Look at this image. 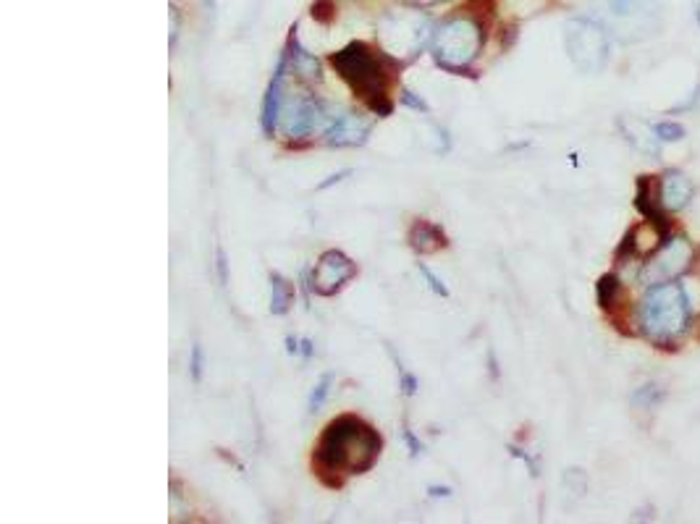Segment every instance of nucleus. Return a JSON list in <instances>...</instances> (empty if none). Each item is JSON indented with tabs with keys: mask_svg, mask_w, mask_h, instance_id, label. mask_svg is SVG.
Masks as SVG:
<instances>
[{
	"mask_svg": "<svg viewBox=\"0 0 700 524\" xmlns=\"http://www.w3.org/2000/svg\"><path fill=\"white\" fill-rule=\"evenodd\" d=\"M693 318V302L677 281L653 283L638 302L640 333L659 349H680Z\"/></svg>",
	"mask_w": 700,
	"mask_h": 524,
	"instance_id": "nucleus-1",
	"label": "nucleus"
},
{
	"mask_svg": "<svg viewBox=\"0 0 700 524\" xmlns=\"http://www.w3.org/2000/svg\"><path fill=\"white\" fill-rule=\"evenodd\" d=\"M381 456V435L360 417H339L320 435L315 462L323 472L362 475Z\"/></svg>",
	"mask_w": 700,
	"mask_h": 524,
	"instance_id": "nucleus-2",
	"label": "nucleus"
},
{
	"mask_svg": "<svg viewBox=\"0 0 700 524\" xmlns=\"http://www.w3.org/2000/svg\"><path fill=\"white\" fill-rule=\"evenodd\" d=\"M331 63L341 79L352 87L354 95H360L375 113L389 116V69L381 56H375L373 50L362 42H352L349 48L336 53Z\"/></svg>",
	"mask_w": 700,
	"mask_h": 524,
	"instance_id": "nucleus-3",
	"label": "nucleus"
},
{
	"mask_svg": "<svg viewBox=\"0 0 700 524\" xmlns=\"http://www.w3.org/2000/svg\"><path fill=\"white\" fill-rule=\"evenodd\" d=\"M483 42H486V32L480 27V21L472 16H457V19L444 21L433 35V58L444 69L465 71L480 56Z\"/></svg>",
	"mask_w": 700,
	"mask_h": 524,
	"instance_id": "nucleus-4",
	"label": "nucleus"
},
{
	"mask_svg": "<svg viewBox=\"0 0 700 524\" xmlns=\"http://www.w3.org/2000/svg\"><path fill=\"white\" fill-rule=\"evenodd\" d=\"M564 48L580 74H601L611 58V37L601 21L575 16L564 27Z\"/></svg>",
	"mask_w": 700,
	"mask_h": 524,
	"instance_id": "nucleus-5",
	"label": "nucleus"
},
{
	"mask_svg": "<svg viewBox=\"0 0 700 524\" xmlns=\"http://www.w3.org/2000/svg\"><path fill=\"white\" fill-rule=\"evenodd\" d=\"M695 260V247L690 244L685 234H669L659 247L653 249L648 262L643 265V278L645 286H653V283H666L677 281L680 276H685L687 270L693 268Z\"/></svg>",
	"mask_w": 700,
	"mask_h": 524,
	"instance_id": "nucleus-6",
	"label": "nucleus"
},
{
	"mask_svg": "<svg viewBox=\"0 0 700 524\" xmlns=\"http://www.w3.org/2000/svg\"><path fill=\"white\" fill-rule=\"evenodd\" d=\"M430 24L417 11H394L381 24V45L389 56H417L430 37Z\"/></svg>",
	"mask_w": 700,
	"mask_h": 524,
	"instance_id": "nucleus-7",
	"label": "nucleus"
},
{
	"mask_svg": "<svg viewBox=\"0 0 700 524\" xmlns=\"http://www.w3.org/2000/svg\"><path fill=\"white\" fill-rule=\"evenodd\" d=\"M354 276H357V265L339 249H328L326 255L318 260V265L312 268V289L320 297H333Z\"/></svg>",
	"mask_w": 700,
	"mask_h": 524,
	"instance_id": "nucleus-8",
	"label": "nucleus"
},
{
	"mask_svg": "<svg viewBox=\"0 0 700 524\" xmlns=\"http://www.w3.org/2000/svg\"><path fill=\"white\" fill-rule=\"evenodd\" d=\"M609 16L619 32H632V40L648 37L656 29V0H609Z\"/></svg>",
	"mask_w": 700,
	"mask_h": 524,
	"instance_id": "nucleus-9",
	"label": "nucleus"
},
{
	"mask_svg": "<svg viewBox=\"0 0 700 524\" xmlns=\"http://www.w3.org/2000/svg\"><path fill=\"white\" fill-rule=\"evenodd\" d=\"M635 207L645 218V223H651L661 236L672 234V221L666 218L664 202H661V179L640 176L638 187H635Z\"/></svg>",
	"mask_w": 700,
	"mask_h": 524,
	"instance_id": "nucleus-10",
	"label": "nucleus"
},
{
	"mask_svg": "<svg viewBox=\"0 0 700 524\" xmlns=\"http://www.w3.org/2000/svg\"><path fill=\"white\" fill-rule=\"evenodd\" d=\"M370 124L357 113L333 116L326 126V142L331 147H357L368 142Z\"/></svg>",
	"mask_w": 700,
	"mask_h": 524,
	"instance_id": "nucleus-11",
	"label": "nucleus"
},
{
	"mask_svg": "<svg viewBox=\"0 0 700 524\" xmlns=\"http://www.w3.org/2000/svg\"><path fill=\"white\" fill-rule=\"evenodd\" d=\"M323 124H326V111H323V105H320L318 100H312V97H302V100L294 103L289 116H286L284 131H286V137L299 139V137H307L310 131H315Z\"/></svg>",
	"mask_w": 700,
	"mask_h": 524,
	"instance_id": "nucleus-12",
	"label": "nucleus"
},
{
	"mask_svg": "<svg viewBox=\"0 0 700 524\" xmlns=\"http://www.w3.org/2000/svg\"><path fill=\"white\" fill-rule=\"evenodd\" d=\"M695 197V184L682 171H666L661 176V202L666 210L680 213Z\"/></svg>",
	"mask_w": 700,
	"mask_h": 524,
	"instance_id": "nucleus-13",
	"label": "nucleus"
},
{
	"mask_svg": "<svg viewBox=\"0 0 700 524\" xmlns=\"http://www.w3.org/2000/svg\"><path fill=\"white\" fill-rule=\"evenodd\" d=\"M617 126L624 134V139H627L635 150L645 152V155H659V137L653 134V126L643 124V121H638V118H627V116L619 118Z\"/></svg>",
	"mask_w": 700,
	"mask_h": 524,
	"instance_id": "nucleus-14",
	"label": "nucleus"
},
{
	"mask_svg": "<svg viewBox=\"0 0 700 524\" xmlns=\"http://www.w3.org/2000/svg\"><path fill=\"white\" fill-rule=\"evenodd\" d=\"M284 71H286V58L281 56L276 74H273L271 84H268V92H265V100H263V131L265 134H273V129H276V124H278V116H281V84H284Z\"/></svg>",
	"mask_w": 700,
	"mask_h": 524,
	"instance_id": "nucleus-15",
	"label": "nucleus"
},
{
	"mask_svg": "<svg viewBox=\"0 0 700 524\" xmlns=\"http://www.w3.org/2000/svg\"><path fill=\"white\" fill-rule=\"evenodd\" d=\"M409 244H412V249L420 252V255H430V252H438L441 247H446V236L444 231L438 226H433V223L417 221L415 226H412V231H409Z\"/></svg>",
	"mask_w": 700,
	"mask_h": 524,
	"instance_id": "nucleus-16",
	"label": "nucleus"
},
{
	"mask_svg": "<svg viewBox=\"0 0 700 524\" xmlns=\"http://www.w3.org/2000/svg\"><path fill=\"white\" fill-rule=\"evenodd\" d=\"M596 297L598 307L603 312H617L624 302V283L619 281L617 273H606V276L598 278L596 283Z\"/></svg>",
	"mask_w": 700,
	"mask_h": 524,
	"instance_id": "nucleus-17",
	"label": "nucleus"
},
{
	"mask_svg": "<svg viewBox=\"0 0 700 524\" xmlns=\"http://www.w3.org/2000/svg\"><path fill=\"white\" fill-rule=\"evenodd\" d=\"M294 302V286L284 276L273 273L271 276V312L273 315H286Z\"/></svg>",
	"mask_w": 700,
	"mask_h": 524,
	"instance_id": "nucleus-18",
	"label": "nucleus"
},
{
	"mask_svg": "<svg viewBox=\"0 0 700 524\" xmlns=\"http://www.w3.org/2000/svg\"><path fill=\"white\" fill-rule=\"evenodd\" d=\"M664 388L659 386V383H645V386H640L638 391L632 393V404L640 409H656L664 401Z\"/></svg>",
	"mask_w": 700,
	"mask_h": 524,
	"instance_id": "nucleus-19",
	"label": "nucleus"
},
{
	"mask_svg": "<svg viewBox=\"0 0 700 524\" xmlns=\"http://www.w3.org/2000/svg\"><path fill=\"white\" fill-rule=\"evenodd\" d=\"M286 56L292 58V69L297 71V74L318 76V61H315L312 56H307L305 50L299 48V45H294V53H286Z\"/></svg>",
	"mask_w": 700,
	"mask_h": 524,
	"instance_id": "nucleus-20",
	"label": "nucleus"
},
{
	"mask_svg": "<svg viewBox=\"0 0 700 524\" xmlns=\"http://www.w3.org/2000/svg\"><path fill=\"white\" fill-rule=\"evenodd\" d=\"M653 134L659 137V142H682L685 139V126L677 124V121H659V124H653Z\"/></svg>",
	"mask_w": 700,
	"mask_h": 524,
	"instance_id": "nucleus-21",
	"label": "nucleus"
},
{
	"mask_svg": "<svg viewBox=\"0 0 700 524\" xmlns=\"http://www.w3.org/2000/svg\"><path fill=\"white\" fill-rule=\"evenodd\" d=\"M328 391H331V378H323L315 386V391H312V396H310V412H315V409H320L323 407V401H326V396H328Z\"/></svg>",
	"mask_w": 700,
	"mask_h": 524,
	"instance_id": "nucleus-22",
	"label": "nucleus"
},
{
	"mask_svg": "<svg viewBox=\"0 0 700 524\" xmlns=\"http://www.w3.org/2000/svg\"><path fill=\"white\" fill-rule=\"evenodd\" d=\"M420 273H423V276L428 278L430 289L436 291V294H441V297H449V289H446V286H444V281H441V278H436V273H433V270H430V268H425L423 262H420Z\"/></svg>",
	"mask_w": 700,
	"mask_h": 524,
	"instance_id": "nucleus-23",
	"label": "nucleus"
},
{
	"mask_svg": "<svg viewBox=\"0 0 700 524\" xmlns=\"http://www.w3.org/2000/svg\"><path fill=\"white\" fill-rule=\"evenodd\" d=\"M192 378H202V349L197 344L192 346Z\"/></svg>",
	"mask_w": 700,
	"mask_h": 524,
	"instance_id": "nucleus-24",
	"label": "nucleus"
},
{
	"mask_svg": "<svg viewBox=\"0 0 700 524\" xmlns=\"http://www.w3.org/2000/svg\"><path fill=\"white\" fill-rule=\"evenodd\" d=\"M218 273H221L223 283L229 281V273H226V255H223L221 247H218Z\"/></svg>",
	"mask_w": 700,
	"mask_h": 524,
	"instance_id": "nucleus-25",
	"label": "nucleus"
},
{
	"mask_svg": "<svg viewBox=\"0 0 700 524\" xmlns=\"http://www.w3.org/2000/svg\"><path fill=\"white\" fill-rule=\"evenodd\" d=\"M409 3L420 8H433V6H441V3H449V0H409Z\"/></svg>",
	"mask_w": 700,
	"mask_h": 524,
	"instance_id": "nucleus-26",
	"label": "nucleus"
},
{
	"mask_svg": "<svg viewBox=\"0 0 700 524\" xmlns=\"http://www.w3.org/2000/svg\"><path fill=\"white\" fill-rule=\"evenodd\" d=\"M695 16H698V21H700V3H698V6H695Z\"/></svg>",
	"mask_w": 700,
	"mask_h": 524,
	"instance_id": "nucleus-27",
	"label": "nucleus"
},
{
	"mask_svg": "<svg viewBox=\"0 0 700 524\" xmlns=\"http://www.w3.org/2000/svg\"><path fill=\"white\" fill-rule=\"evenodd\" d=\"M700 325V323H698ZM698 338H700V328H698Z\"/></svg>",
	"mask_w": 700,
	"mask_h": 524,
	"instance_id": "nucleus-28",
	"label": "nucleus"
}]
</instances>
